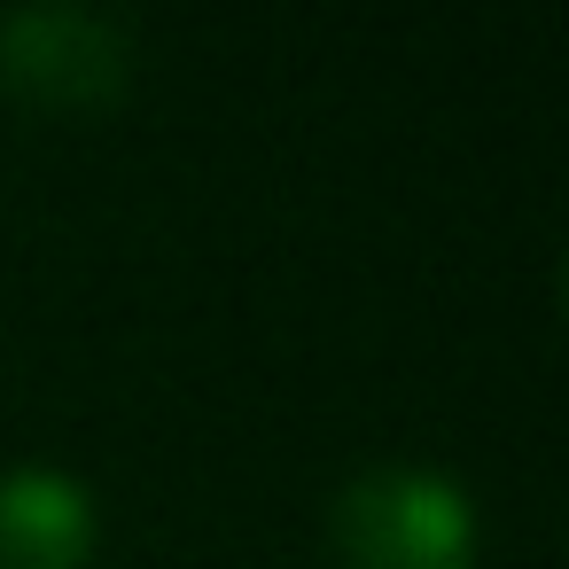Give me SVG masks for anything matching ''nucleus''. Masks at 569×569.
<instances>
[{
  "mask_svg": "<svg viewBox=\"0 0 569 569\" xmlns=\"http://www.w3.org/2000/svg\"><path fill=\"white\" fill-rule=\"evenodd\" d=\"M94 538H102V515L71 468H48V460L0 468V569H87Z\"/></svg>",
  "mask_w": 569,
  "mask_h": 569,
  "instance_id": "7ed1b4c3",
  "label": "nucleus"
},
{
  "mask_svg": "<svg viewBox=\"0 0 569 569\" xmlns=\"http://www.w3.org/2000/svg\"><path fill=\"white\" fill-rule=\"evenodd\" d=\"M328 546L343 569H476L468 483L421 460L359 468L328 507Z\"/></svg>",
  "mask_w": 569,
  "mask_h": 569,
  "instance_id": "f257e3e1",
  "label": "nucleus"
},
{
  "mask_svg": "<svg viewBox=\"0 0 569 569\" xmlns=\"http://www.w3.org/2000/svg\"><path fill=\"white\" fill-rule=\"evenodd\" d=\"M133 79V48L110 17L48 0V9L0 17V87L32 110H94L118 102Z\"/></svg>",
  "mask_w": 569,
  "mask_h": 569,
  "instance_id": "f03ea898",
  "label": "nucleus"
}]
</instances>
